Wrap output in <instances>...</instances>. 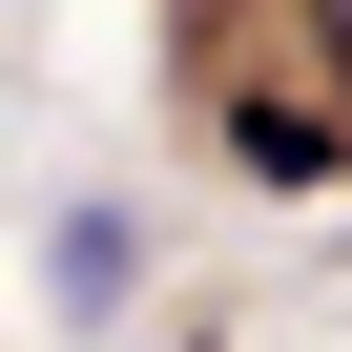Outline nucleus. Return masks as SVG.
I'll use <instances>...</instances> for the list:
<instances>
[{
    "label": "nucleus",
    "mask_w": 352,
    "mask_h": 352,
    "mask_svg": "<svg viewBox=\"0 0 352 352\" xmlns=\"http://www.w3.org/2000/svg\"><path fill=\"white\" fill-rule=\"evenodd\" d=\"M311 42H331V83H352V0H311Z\"/></svg>",
    "instance_id": "nucleus-2"
},
{
    "label": "nucleus",
    "mask_w": 352,
    "mask_h": 352,
    "mask_svg": "<svg viewBox=\"0 0 352 352\" xmlns=\"http://www.w3.org/2000/svg\"><path fill=\"white\" fill-rule=\"evenodd\" d=\"M228 166H249V187H331V166H352V124H311V104H228Z\"/></svg>",
    "instance_id": "nucleus-1"
}]
</instances>
